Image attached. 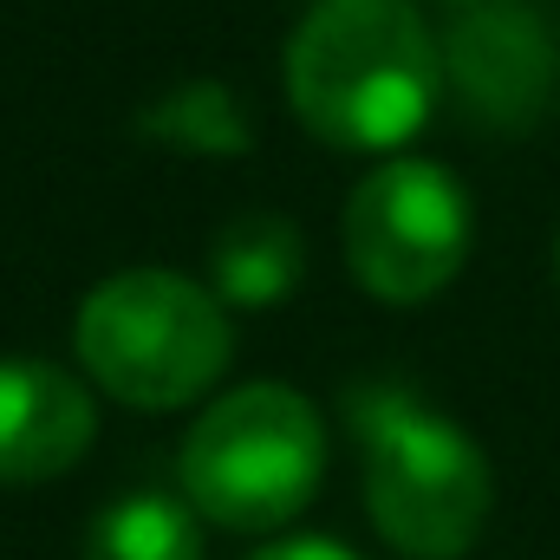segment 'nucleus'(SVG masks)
<instances>
[{"instance_id":"nucleus-1","label":"nucleus","mask_w":560,"mask_h":560,"mask_svg":"<svg viewBox=\"0 0 560 560\" xmlns=\"http://www.w3.org/2000/svg\"><path fill=\"white\" fill-rule=\"evenodd\" d=\"M443 46L411 0H319L287 39V105L332 150H398L430 125Z\"/></svg>"},{"instance_id":"nucleus-2","label":"nucleus","mask_w":560,"mask_h":560,"mask_svg":"<svg viewBox=\"0 0 560 560\" xmlns=\"http://www.w3.org/2000/svg\"><path fill=\"white\" fill-rule=\"evenodd\" d=\"M365 436V509L405 560H463L495 509V476L476 436L405 392H352Z\"/></svg>"},{"instance_id":"nucleus-3","label":"nucleus","mask_w":560,"mask_h":560,"mask_svg":"<svg viewBox=\"0 0 560 560\" xmlns=\"http://www.w3.org/2000/svg\"><path fill=\"white\" fill-rule=\"evenodd\" d=\"M72 346L79 365L98 378V392L131 411L196 405L235 359L222 300L170 268H131L92 287Z\"/></svg>"},{"instance_id":"nucleus-4","label":"nucleus","mask_w":560,"mask_h":560,"mask_svg":"<svg viewBox=\"0 0 560 560\" xmlns=\"http://www.w3.org/2000/svg\"><path fill=\"white\" fill-rule=\"evenodd\" d=\"M176 476L183 502L202 522L235 535H268L319 495L326 423L287 385H242L189 423Z\"/></svg>"},{"instance_id":"nucleus-5","label":"nucleus","mask_w":560,"mask_h":560,"mask_svg":"<svg viewBox=\"0 0 560 560\" xmlns=\"http://www.w3.org/2000/svg\"><path fill=\"white\" fill-rule=\"evenodd\" d=\"M469 196L430 156H385L346 202L339 242L352 280L385 306L436 300L469 261Z\"/></svg>"},{"instance_id":"nucleus-6","label":"nucleus","mask_w":560,"mask_h":560,"mask_svg":"<svg viewBox=\"0 0 560 560\" xmlns=\"http://www.w3.org/2000/svg\"><path fill=\"white\" fill-rule=\"evenodd\" d=\"M443 79L469 118L522 131L555 98V39L522 0H476L443 33Z\"/></svg>"},{"instance_id":"nucleus-7","label":"nucleus","mask_w":560,"mask_h":560,"mask_svg":"<svg viewBox=\"0 0 560 560\" xmlns=\"http://www.w3.org/2000/svg\"><path fill=\"white\" fill-rule=\"evenodd\" d=\"M98 436L92 392L46 359H0V482H52Z\"/></svg>"},{"instance_id":"nucleus-8","label":"nucleus","mask_w":560,"mask_h":560,"mask_svg":"<svg viewBox=\"0 0 560 560\" xmlns=\"http://www.w3.org/2000/svg\"><path fill=\"white\" fill-rule=\"evenodd\" d=\"M209 275H215V300L248 306V313H268V306H280V300L300 287V275H306V242H300V229H293L287 215L248 209V215H235V222L215 235Z\"/></svg>"},{"instance_id":"nucleus-9","label":"nucleus","mask_w":560,"mask_h":560,"mask_svg":"<svg viewBox=\"0 0 560 560\" xmlns=\"http://www.w3.org/2000/svg\"><path fill=\"white\" fill-rule=\"evenodd\" d=\"M85 560H202V528H196V509L176 502V495H118L92 535H85Z\"/></svg>"},{"instance_id":"nucleus-10","label":"nucleus","mask_w":560,"mask_h":560,"mask_svg":"<svg viewBox=\"0 0 560 560\" xmlns=\"http://www.w3.org/2000/svg\"><path fill=\"white\" fill-rule=\"evenodd\" d=\"M143 131L183 156H242L248 150V112L242 98L222 85V79H196V85H176L163 105L143 112Z\"/></svg>"},{"instance_id":"nucleus-11","label":"nucleus","mask_w":560,"mask_h":560,"mask_svg":"<svg viewBox=\"0 0 560 560\" xmlns=\"http://www.w3.org/2000/svg\"><path fill=\"white\" fill-rule=\"evenodd\" d=\"M255 560H359V555H352V548H339V541L300 535V541H275V548H261Z\"/></svg>"},{"instance_id":"nucleus-12","label":"nucleus","mask_w":560,"mask_h":560,"mask_svg":"<svg viewBox=\"0 0 560 560\" xmlns=\"http://www.w3.org/2000/svg\"><path fill=\"white\" fill-rule=\"evenodd\" d=\"M456 7H476V0H456Z\"/></svg>"},{"instance_id":"nucleus-13","label":"nucleus","mask_w":560,"mask_h":560,"mask_svg":"<svg viewBox=\"0 0 560 560\" xmlns=\"http://www.w3.org/2000/svg\"><path fill=\"white\" fill-rule=\"evenodd\" d=\"M555 268H560V248H555Z\"/></svg>"}]
</instances>
